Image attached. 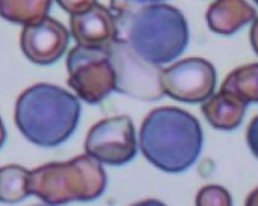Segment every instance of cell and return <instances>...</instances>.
Returning <instances> with one entry per match:
<instances>
[{"label":"cell","instance_id":"6da1fadb","mask_svg":"<svg viewBox=\"0 0 258 206\" xmlns=\"http://www.w3.org/2000/svg\"><path fill=\"white\" fill-rule=\"evenodd\" d=\"M115 19L118 40L152 64H169L187 49V20L175 7L148 5L115 14Z\"/></svg>","mask_w":258,"mask_h":206},{"label":"cell","instance_id":"7a4b0ae2","mask_svg":"<svg viewBox=\"0 0 258 206\" xmlns=\"http://www.w3.org/2000/svg\"><path fill=\"white\" fill-rule=\"evenodd\" d=\"M202 143L198 119L173 107L151 111L140 129V149L145 158L167 173L190 168L201 155Z\"/></svg>","mask_w":258,"mask_h":206},{"label":"cell","instance_id":"3957f363","mask_svg":"<svg viewBox=\"0 0 258 206\" xmlns=\"http://www.w3.org/2000/svg\"><path fill=\"white\" fill-rule=\"evenodd\" d=\"M79 117V98L52 83L29 86L16 103L17 128L26 140L41 147H55L69 140Z\"/></svg>","mask_w":258,"mask_h":206},{"label":"cell","instance_id":"277c9868","mask_svg":"<svg viewBox=\"0 0 258 206\" xmlns=\"http://www.w3.org/2000/svg\"><path fill=\"white\" fill-rule=\"evenodd\" d=\"M106 186L102 162L90 155H79L67 162H49L29 174V191L46 204L91 201Z\"/></svg>","mask_w":258,"mask_h":206},{"label":"cell","instance_id":"5b68a950","mask_svg":"<svg viewBox=\"0 0 258 206\" xmlns=\"http://www.w3.org/2000/svg\"><path fill=\"white\" fill-rule=\"evenodd\" d=\"M69 86L76 95L96 105L115 91V71L106 49L76 46L67 55Z\"/></svg>","mask_w":258,"mask_h":206},{"label":"cell","instance_id":"8992f818","mask_svg":"<svg viewBox=\"0 0 258 206\" xmlns=\"http://www.w3.org/2000/svg\"><path fill=\"white\" fill-rule=\"evenodd\" d=\"M115 71V91L140 100L164 97L161 65L142 58L124 41L117 40L109 49Z\"/></svg>","mask_w":258,"mask_h":206},{"label":"cell","instance_id":"52a82bcc","mask_svg":"<svg viewBox=\"0 0 258 206\" xmlns=\"http://www.w3.org/2000/svg\"><path fill=\"white\" fill-rule=\"evenodd\" d=\"M84 147L102 164L118 167L131 162L139 147L133 120L126 116L100 120L90 129Z\"/></svg>","mask_w":258,"mask_h":206},{"label":"cell","instance_id":"ba28073f","mask_svg":"<svg viewBox=\"0 0 258 206\" xmlns=\"http://www.w3.org/2000/svg\"><path fill=\"white\" fill-rule=\"evenodd\" d=\"M216 88V70L204 58H187L163 70L164 94L184 103H204Z\"/></svg>","mask_w":258,"mask_h":206},{"label":"cell","instance_id":"9c48e42d","mask_svg":"<svg viewBox=\"0 0 258 206\" xmlns=\"http://www.w3.org/2000/svg\"><path fill=\"white\" fill-rule=\"evenodd\" d=\"M69 31L52 17L37 25L25 26L20 35L23 55L34 64L50 65L56 62L69 46Z\"/></svg>","mask_w":258,"mask_h":206},{"label":"cell","instance_id":"30bf717a","mask_svg":"<svg viewBox=\"0 0 258 206\" xmlns=\"http://www.w3.org/2000/svg\"><path fill=\"white\" fill-rule=\"evenodd\" d=\"M70 32L78 46L93 49L109 50L118 40L115 14L100 4H96L81 14L72 16Z\"/></svg>","mask_w":258,"mask_h":206},{"label":"cell","instance_id":"8fae6325","mask_svg":"<svg viewBox=\"0 0 258 206\" xmlns=\"http://www.w3.org/2000/svg\"><path fill=\"white\" fill-rule=\"evenodd\" d=\"M255 19L256 13L246 0H216L205 14L208 28L220 35H232Z\"/></svg>","mask_w":258,"mask_h":206},{"label":"cell","instance_id":"7c38bea8","mask_svg":"<svg viewBox=\"0 0 258 206\" xmlns=\"http://www.w3.org/2000/svg\"><path fill=\"white\" fill-rule=\"evenodd\" d=\"M247 103L238 95L220 89L202 103V114L211 128L217 131H232L243 122Z\"/></svg>","mask_w":258,"mask_h":206},{"label":"cell","instance_id":"4fadbf2b","mask_svg":"<svg viewBox=\"0 0 258 206\" xmlns=\"http://www.w3.org/2000/svg\"><path fill=\"white\" fill-rule=\"evenodd\" d=\"M52 0H0V17L23 26L37 25L47 17Z\"/></svg>","mask_w":258,"mask_h":206},{"label":"cell","instance_id":"5bb4252c","mask_svg":"<svg viewBox=\"0 0 258 206\" xmlns=\"http://www.w3.org/2000/svg\"><path fill=\"white\" fill-rule=\"evenodd\" d=\"M222 89L238 95L246 103H258V64L232 70L223 80Z\"/></svg>","mask_w":258,"mask_h":206},{"label":"cell","instance_id":"9a60e30c","mask_svg":"<svg viewBox=\"0 0 258 206\" xmlns=\"http://www.w3.org/2000/svg\"><path fill=\"white\" fill-rule=\"evenodd\" d=\"M31 171L20 165H5L0 168V201L17 203L31 195Z\"/></svg>","mask_w":258,"mask_h":206},{"label":"cell","instance_id":"2e32d148","mask_svg":"<svg viewBox=\"0 0 258 206\" xmlns=\"http://www.w3.org/2000/svg\"><path fill=\"white\" fill-rule=\"evenodd\" d=\"M196 206H232L231 194L220 185H207L196 195Z\"/></svg>","mask_w":258,"mask_h":206},{"label":"cell","instance_id":"e0dca14e","mask_svg":"<svg viewBox=\"0 0 258 206\" xmlns=\"http://www.w3.org/2000/svg\"><path fill=\"white\" fill-rule=\"evenodd\" d=\"M161 2H164V0H109V7L114 14H120L124 11H131L148 5H157Z\"/></svg>","mask_w":258,"mask_h":206},{"label":"cell","instance_id":"ac0fdd59","mask_svg":"<svg viewBox=\"0 0 258 206\" xmlns=\"http://www.w3.org/2000/svg\"><path fill=\"white\" fill-rule=\"evenodd\" d=\"M56 4L64 11H67L70 16H75V14H81V13L90 10L97 2L96 0H56Z\"/></svg>","mask_w":258,"mask_h":206},{"label":"cell","instance_id":"d6986e66","mask_svg":"<svg viewBox=\"0 0 258 206\" xmlns=\"http://www.w3.org/2000/svg\"><path fill=\"white\" fill-rule=\"evenodd\" d=\"M246 141L252 155L258 159V116L252 119L246 131Z\"/></svg>","mask_w":258,"mask_h":206},{"label":"cell","instance_id":"ffe728a7","mask_svg":"<svg viewBox=\"0 0 258 206\" xmlns=\"http://www.w3.org/2000/svg\"><path fill=\"white\" fill-rule=\"evenodd\" d=\"M250 46H252L253 52L258 55V17L252 22V28H250Z\"/></svg>","mask_w":258,"mask_h":206},{"label":"cell","instance_id":"44dd1931","mask_svg":"<svg viewBox=\"0 0 258 206\" xmlns=\"http://www.w3.org/2000/svg\"><path fill=\"white\" fill-rule=\"evenodd\" d=\"M131 206H166V204L163 201H160V200L148 198V200H140V201H137V203H134Z\"/></svg>","mask_w":258,"mask_h":206},{"label":"cell","instance_id":"7402d4cb","mask_svg":"<svg viewBox=\"0 0 258 206\" xmlns=\"http://www.w3.org/2000/svg\"><path fill=\"white\" fill-rule=\"evenodd\" d=\"M244 206H258V188H255L246 198Z\"/></svg>","mask_w":258,"mask_h":206},{"label":"cell","instance_id":"603a6c76","mask_svg":"<svg viewBox=\"0 0 258 206\" xmlns=\"http://www.w3.org/2000/svg\"><path fill=\"white\" fill-rule=\"evenodd\" d=\"M5 140H7V131H5V126H4L2 119H0V149H2Z\"/></svg>","mask_w":258,"mask_h":206},{"label":"cell","instance_id":"cb8c5ba5","mask_svg":"<svg viewBox=\"0 0 258 206\" xmlns=\"http://www.w3.org/2000/svg\"><path fill=\"white\" fill-rule=\"evenodd\" d=\"M253 2H255V4H256V7H258V0H253Z\"/></svg>","mask_w":258,"mask_h":206},{"label":"cell","instance_id":"d4e9b609","mask_svg":"<svg viewBox=\"0 0 258 206\" xmlns=\"http://www.w3.org/2000/svg\"><path fill=\"white\" fill-rule=\"evenodd\" d=\"M35 206H46V204H35ZM50 206V204H49Z\"/></svg>","mask_w":258,"mask_h":206}]
</instances>
